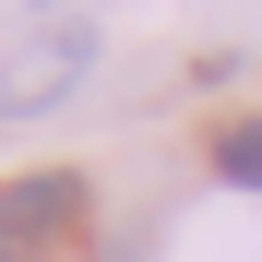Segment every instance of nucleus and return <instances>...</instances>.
I'll use <instances>...</instances> for the list:
<instances>
[{"instance_id": "obj_4", "label": "nucleus", "mask_w": 262, "mask_h": 262, "mask_svg": "<svg viewBox=\"0 0 262 262\" xmlns=\"http://www.w3.org/2000/svg\"><path fill=\"white\" fill-rule=\"evenodd\" d=\"M0 262H24V250H0Z\"/></svg>"}, {"instance_id": "obj_3", "label": "nucleus", "mask_w": 262, "mask_h": 262, "mask_svg": "<svg viewBox=\"0 0 262 262\" xmlns=\"http://www.w3.org/2000/svg\"><path fill=\"white\" fill-rule=\"evenodd\" d=\"M214 179H227V191H262V119H227V131H214Z\"/></svg>"}, {"instance_id": "obj_2", "label": "nucleus", "mask_w": 262, "mask_h": 262, "mask_svg": "<svg viewBox=\"0 0 262 262\" xmlns=\"http://www.w3.org/2000/svg\"><path fill=\"white\" fill-rule=\"evenodd\" d=\"M83 227V167H24L12 191H0V250H48V238H72Z\"/></svg>"}, {"instance_id": "obj_1", "label": "nucleus", "mask_w": 262, "mask_h": 262, "mask_svg": "<svg viewBox=\"0 0 262 262\" xmlns=\"http://www.w3.org/2000/svg\"><path fill=\"white\" fill-rule=\"evenodd\" d=\"M83 72H96V36H83V24H48L36 48H12V60H0V119H36V107H60Z\"/></svg>"}]
</instances>
